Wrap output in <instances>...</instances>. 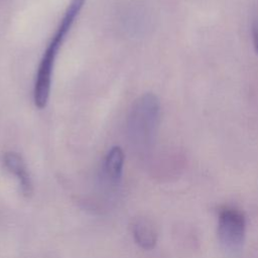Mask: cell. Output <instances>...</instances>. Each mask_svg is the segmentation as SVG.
I'll list each match as a JSON object with an SVG mask.
<instances>
[{"mask_svg":"<svg viewBox=\"0 0 258 258\" xmlns=\"http://www.w3.org/2000/svg\"><path fill=\"white\" fill-rule=\"evenodd\" d=\"M85 2L86 0H71L66 9L63 17L61 18L53 36L43 52L38 66L33 89V100L38 109H43L47 104L55 58L68 32L82 10Z\"/></svg>","mask_w":258,"mask_h":258,"instance_id":"cell-1","label":"cell"},{"mask_svg":"<svg viewBox=\"0 0 258 258\" xmlns=\"http://www.w3.org/2000/svg\"><path fill=\"white\" fill-rule=\"evenodd\" d=\"M159 113V101L154 94L146 93L135 101L128 118V132L132 142L146 146L153 140Z\"/></svg>","mask_w":258,"mask_h":258,"instance_id":"cell-2","label":"cell"},{"mask_svg":"<svg viewBox=\"0 0 258 258\" xmlns=\"http://www.w3.org/2000/svg\"><path fill=\"white\" fill-rule=\"evenodd\" d=\"M218 237L228 250H238L244 241L246 219L242 212L234 208H224L218 217Z\"/></svg>","mask_w":258,"mask_h":258,"instance_id":"cell-3","label":"cell"},{"mask_svg":"<svg viewBox=\"0 0 258 258\" xmlns=\"http://www.w3.org/2000/svg\"><path fill=\"white\" fill-rule=\"evenodd\" d=\"M124 166V153L121 147L114 146L112 147L107 155L104 158L102 168H101V177L102 180L111 187H116L121 179Z\"/></svg>","mask_w":258,"mask_h":258,"instance_id":"cell-4","label":"cell"},{"mask_svg":"<svg viewBox=\"0 0 258 258\" xmlns=\"http://www.w3.org/2000/svg\"><path fill=\"white\" fill-rule=\"evenodd\" d=\"M4 167L15 176L21 192L28 197L32 194V182L26 164L18 153L8 151L3 155Z\"/></svg>","mask_w":258,"mask_h":258,"instance_id":"cell-5","label":"cell"},{"mask_svg":"<svg viewBox=\"0 0 258 258\" xmlns=\"http://www.w3.org/2000/svg\"><path fill=\"white\" fill-rule=\"evenodd\" d=\"M132 232L136 243L143 249H152L157 240V234L150 221L144 218L137 219L132 226Z\"/></svg>","mask_w":258,"mask_h":258,"instance_id":"cell-6","label":"cell"},{"mask_svg":"<svg viewBox=\"0 0 258 258\" xmlns=\"http://www.w3.org/2000/svg\"><path fill=\"white\" fill-rule=\"evenodd\" d=\"M252 40L255 51L258 55V16L252 22Z\"/></svg>","mask_w":258,"mask_h":258,"instance_id":"cell-7","label":"cell"}]
</instances>
